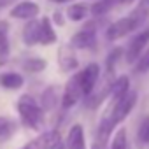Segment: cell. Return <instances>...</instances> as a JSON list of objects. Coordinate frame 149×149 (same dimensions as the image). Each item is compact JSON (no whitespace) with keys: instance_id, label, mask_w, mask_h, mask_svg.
Returning <instances> with one entry per match:
<instances>
[{"instance_id":"d6986e66","label":"cell","mask_w":149,"mask_h":149,"mask_svg":"<svg viewBox=\"0 0 149 149\" xmlns=\"http://www.w3.org/2000/svg\"><path fill=\"white\" fill-rule=\"evenodd\" d=\"M18 123L9 116H0V140H9L16 135Z\"/></svg>"},{"instance_id":"cb8c5ba5","label":"cell","mask_w":149,"mask_h":149,"mask_svg":"<svg viewBox=\"0 0 149 149\" xmlns=\"http://www.w3.org/2000/svg\"><path fill=\"white\" fill-rule=\"evenodd\" d=\"M137 140L140 146H149V116H146L137 130Z\"/></svg>"},{"instance_id":"7a4b0ae2","label":"cell","mask_w":149,"mask_h":149,"mask_svg":"<svg viewBox=\"0 0 149 149\" xmlns=\"http://www.w3.org/2000/svg\"><path fill=\"white\" fill-rule=\"evenodd\" d=\"M137 98H139L137 91H135V90H130V91H128L125 97H121L119 100L111 102V105H109V109L104 112V116H107V118L111 119V123H112L114 126H118L119 123H123V121L130 116V112H132L133 107L137 105Z\"/></svg>"},{"instance_id":"d4e9b609","label":"cell","mask_w":149,"mask_h":149,"mask_svg":"<svg viewBox=\"0 0 149 149\" xmlns=\"http://www.w3.org/2000/svg\"><path fill=\"white\" fill-rule=\"evenodd\" d=\"M133 70H135V74H147L149 72V47L133 63Z\"/></svg>"},{"instance_id":"5b68a950","label":"cell","mask_w":149,"mask_h":149,"mask_svg":"<svg viewBox=\"0 0 149 149\" xmlns=\"http://www.w3.org/2000/svg\"><path fill=\"white\" fill-rule=\"evenodd\" d=\"M83 98H84V95H83V90H81L79 76H77V72H76V74H74V76L67 81L65 90H63V95H61V98H60V104H61V107L67 111V109L76 107Z\"/></svg>"},{"instance_id":"44dd1931","label":"cell","mask_w":149,"mask_h":149,"mask_svg":"<svg viewBox=\"0 0 149 149\" xmlns=\"http://www.w3.org/2000/svg\"><path fill=\"white\" fill-rule=\"evenodd\" d=\"M130 16L137 21L139 28H142V25L146 23V19L149 16V0H139V4L133 7V11L130 13Z\"/></svg>"},{"instance_id":"ac0fdd59","label":"cell","mask_w":149,"mask_h":149,"mask_svg":"<svg viewBox=\"0 0 149 149\" xmlns=\"http://www.w3.org/2000/svg\"><path fill=\"white\" fill-rule=\"evenodd\" d=\"M90 14V7L83 2H76V4H72L68 6L67 9V18L74 23H79V21H84Z\"/></svg>"},{"instance_id":"277c9868","label":"cell","mask_w":149,"mask_h":149,"mask_svg":"<svg viewBox=\"0 0 149 149\" xmlns=\"http://www.w3.org/2000/svg\"><path fill=\"white\" fill-rule=\"evenodd\" d=\"M135 30H140V28H139L137 21L128 14V16H125V18L116 19L114 23H111V25L105 28V39H107L109 42H116V40L126 37L128 33L135 32Z\"/></svg>"},{"instance_id":"ba28073f","label":"cell","mask_w":149,"mask_h":149,"mask_svg":"<svg viewBox=\"0 0 149 149\" xmlns=\"http://www.w3.org/2000/svg\"><path fill=\"white\" fill-rule=\"evenodd\" d=\"M60 142H61V133H60V130L54 128V130L39 133L35 139L28 140L23 149H54Z\"/></svg>"},{"instance_id":"30bf717a","label":"cell","mask_w":149,"mask_h":149,"mask_svg":"<svg viewBox=\"0 0 149 149\" xmlns=\"http://www.w3.org/2000/svg\"><path fill=\"white\" fill-rule=\"evenodd\" d=\"M11 18L14 19H33L40 14V6L37 2H33V0H21V2H18L13 9H11Z\"/></svg>"},{"instance_id":"7402d4cb","label":"cell","mask_w":149,"mask_h":149,"mask_svg":"<svg viewBox=\"0 0 149 149\" xmlns=\"http://www.w3.org/2000/svg\"><path fill=\"white\" fill-rule=\"evenodd\" d=\"M123 54H125V49L121 46H116L109 51V54L105 58V74H114L116 72V65L123 58Z\"/></svg>"},{"instance_id":"4316f807","label":"cell","mask_w":149,"mask_h":149,"mask_svg":"<svg viewBox=\"0 0 149 149\" xmlns=\"http://www.w3.org/2000/svg\"><path fill=\"white\" fill-rule=\"evenodd\" d=\"M91 149H109V146H107V142L95 140V142H93V146H91Z\"/></svg>"},{"instance_id":"484cf974","label":"cell","mask_w":149,"mask_h":149,"mask_svg":"<svg viewBox=\"0 0 149 149\" xmlns=\"http://www.w3.org/2000/svg\"><path fill=\"white\" fill-rule=\"evenodd\" d=\"M51 21H53L54 25H58V26H63V25H65V19H63V14H61L60 11H56V13L53 14V18H51Z\"/></svg>"},{"instance_id":"4dcf8cb0","label":"cell","mask_w":149,"mask_h":149,"mask_svg":"<svg viewBox=\"0 0 149 149\" xmlns=\"http://www.w3.org/2000/svg\"><path fill=\"white\" fill-rule=\"evenodd\" d=\"M54 149H67V147H65V144H63V142H60V144H58Z\"/></svg>"},{"instance_id":"7c38bea8","label":"cell","mask_w":149,"mask_h":149,"mask_svg":"<svg viewBox=\"0 0 149 149\" xmlns=\"http://www.w3.org/2000/svg\"><path fill=\"white\" fill-rule=\"evenodd\" d=\"M9 30L11 25L6 19H0V67H4L11 56V44H9Z\"/></svg>"},{"instance_id":"6da1fadb","label":"cell","mask_w":149,"mask_h":149,"mask_svg":"<svg viewBox=\"0 0 149 149\" xmlns=\"http://www.w3.org/2000/svg\"><path fill=\"white\" fill-rule=\"evenodd\" d=\"M16 111L19 114V121L28 130H42L46 121V112L40 107V104L32 95H21L16 102Z\"/></svg>"},{"instance_id":"52a82bcc","label":"cell","mask_w":149,"mask_h":149,"mask_svg":"<svg viewBox=\"0 0 149 149\" xmlns=\"http://www.w3.org/2000/svg\"><path fill=\"white\" fill-rule=\"evenodd\" d=\"M100 65L98 63H95V61H91V63H88L83 70H79L77 72V76H79V83H81V90H83V95H84V98L97 88V83H98V79H100Z\"/></svg>"},{"instance_id":"f1b7e54d","label":"cell","mask_w":149,"mask_h":149,"mask_svg":"<svg viewBox=\"0 0 149 149\" xmlns=\"http://www.w3.org/2000/svg\"><path fill=\"white\" fill-rule=\"evenodd\" d=\"M119 4H123V6H130V4H133L135 0H118Z\"/></svg>"},{"instance_id":"2e32d148","label":"cell","mask_w":149,"mask_h":149,"mask_svg":"<svg viewBox=\"0 0 149 149\" xmlns=\"http://www.w3.org/2000/svg\"><path fill=\"white\" fill-rule=\"evenodd\" d=\"M130 90H132V81H130L128 76L116 77L114 83H112V88H111V98H112V102H116L121 97H125Z\"/></svg>"},{"instance_id":"9c48e42d","label":"cell","mask_w":149,"mask_h":149,"mask_svg":"<svg viewBox=\"0 0 149 149\" xmlns=\"http://www.w3.org/2000/svg\"><path fill=\"white\" fill-rule=\"evenodd\" d=\"M56 61L63 72H72L79 67V60L76 56V49L70 44H61L56 53Z\"/></svg>"},{"instance_id":"603a6c76","label":"cell","mask_w":149,"mask_h":149,"mask_svg":"<svg viewBox=\"0 0 149 149\" xmlns=\"http://www.w3.org/2000/svg\"><path fill=\"white\" fill-rule=\"evenodd\" d=\"M109 149H128V133H126V128H118V132L111 139V147Z\"/></svg>"},{"instance_id":"5bb4252c","label":"cell","mask_w":149,"mask_h":149,"mask_svg":"<svg viewBox=\"0 0 149 149\" xmlns=\"http://www.w3.org/2000/svg\"><path fill=\"white\" fill-rule=\"evenodd\" d=\"M25 86V77L19 72H0V88L7 91H16Z\"/></svg>"},{"instance_id":"8fae6325","label":"cell","mask_w":149,"mask_h":149,"mask_svg":"<svg viewBox=\"0 0 149 149\" xmlns=\"http://www.w3.org/2000/svg\"><path fill=\"white\" fill-rule=\"evenodd\" d=\"M67 149H86V137H84V128L83 125L76 123L72 125L67 135V142H65Z\"/></svg>"},{"instance_id":"e0dca14e","label":"cell","mask_w":149,"mask_h":149,"mask_svg":"<svg viewBox=\"0 0 149 149\" xmlns=\"http://www.w3.org/2000/svg\"><path fill=\"white\" fill-rule=\"evenodd\" d=\"M40 107L44 109V112H51L56 109V105L60 104V97H58V91L54 86H47L42 95H40Z\"/></svg>"},{"instance_id":"1f68e13d","label":"cell","mask_w":149,"mask_h":149,"mask_svg":"<svg viewBox=\"0 0 149 149\" xmlns=\"http://www.w3.org/2000/svg\"><path fill=\"white\" fill-rule=\"evenodd\" d=\"M91 2H95V0H91Z\"/></svg>"},{"instance_id":"ffe728a7","label":"cell","mask_w":149,"mask_h":149,"mask_svg":"<svg viewBox=\"0 0 149 149\" xmlns=\"http://www.w3.org/2000/svg\"><path fill=\"white\" fill-rule=\"evenodd\" d=\"M46 67H47V60L46 58H40V56H30V58H25L21 61L23 72H28V74H39Z\"/></svg>"},{"instance_id":"9a60e30c","label":"cell","mask_w":149,"mask_h":149,"mask_svg":"<svg viewBox=\"0 0 149 149\" xmlns=\"http://www.w3.org/2000/svg\"><path fill=\"white\" fill-rule=\"evenodd\" d=\"M58 40V35L54 32L51 18H42L40 19V33H39V44L40 46H51Z\"/></svg>"},{"instance_id":"8992f818","label":"cell","mask_w":149,"mask_h":149,"mask_svg":"<svg viewBox=\"0 0 149 149\" xmlns=\"http://www.w3.org/2000/svg\"><path fill=\"white\" fill-rule=\"evenodd\" d=\"M147 44H149V28H142V30H139V33L130 40V44L126 46L125 54H123L125 61L130 63V65H133V63L139 60V56L144 53V49H146Z\"/></svg>"},{"instance_id":"4fadbf2b","label":"cell","mask_w":149,"mask_h":149,"mask_svg":"<svg viewBox=\"0 0 149 149\" xmlns=\"http://www.w3.org/2000/svg\"><path fill=\"white\" fill-rule=\"evenodd\" d=\"M39 33H40V19H28L26 25L23 26V32H21V39L25 42V46L32 47V46H37L39 44Z\"/></svg>"},{"instance_id":"3957f363","label":"cell","mask_w":149,"mask_h":149,"mask_svg":"<svg viewBox=\"0 0 149 149\" xmlns=\"http://www.w3.org/2000/svg\"><path fill=\"white\" fill-rule=\"evenodd\" d=\"M98 40V21H88L77 33H74L70 39V46L74 49H91Z\"/></svg>"},{"instance_id":"83f0119b","label":"cell","mask_w":149,"mask_h":149,"mask_svg":"<svg viewBox=\"0 0 149 149\" xmlns=\"http://www.w3.org/2000/svg\"><path fill=\"white\" fill-rule=\"evenodd\" d=\"M11 2H13V0H0V11H2L6 6H9Z\"/></svg>"},{"instance_id":"f546056e","label":"cell","mask_w":149,"mask_h":149,"mask_svg":"<svg viewBox=\"0 0 149 149\" xmlns=\"http://www.w3.org/2000/svg\"><path fill=\"white\" fill-rule=\"evenodd\" d=\"M53 4H65V2H70V0H49Z\"/></svg>"}]
</instances>
